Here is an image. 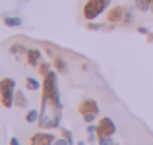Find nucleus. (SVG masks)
<instances>
[{
  "label": "nucleus",
  "mask_w": 153,
  "mask_h": 145,
  "mask_svg": "<svg viewBox=\"0 0 153 145\" xmlns=\"http://www.w3.org/2000/svg\"><path fill=\"white\" fill-rule=\"evenodd\" d=\"M41 107L52 104L54 110H60L62 104H60V97H58V78H56L54 72H49L45 75V81H43V99H41Z\"/></svg>",
  "instance_id": "obj_1"
},
{
  "label": "nucleus",
  "mask_w": 153,
  "mask_h": 145,
  "mask_svg": "<svg viewBox=\"0 0 153 145\" xmlns=\"http://www.w3.org/2000/svg\"><path fill=\"white\" fill-rule=\"evenodd\" d=\"M108 2H111V0H87L85 6H83V18L89 19V21L95 19V18H99V16L107 10Z\"/></svg>",
  "instance_id": "obj_2"
},
{
  "label": "nucleus",
  "mask_w": 153,
  "mask_h": 145,
  "mask_svg": "<svg viewBox=\"0 0 153 145\" xmlns=\"http://www.w3.org/2000/svg\"><path fill=\"white\" fill-rule=\"evenodd\" d=\"M0 97H2L4 108H10L14 104V97H16V81L14 79L4 78L0 81Z\"/></svg>",
  "instance_id": "obj_3"
},
{
  "label": "nucleus",
  "mask_w": 153,
  "mask_h": 145,
  "mask_svg": "<svg viewBox=\"0 0 153 145\" xmlns=\"http://www.w3.org/2000/svg\"><path fill=\"white\" fill-rule=\"evenodd\" d=\"M114 132H116L114 122H112L111 118H101L99 124H97V132H95V135H97L99 139H103V138H111Z\"/></svg>",
  "instance_id": "obj_4"
},
{
  "label": "nucleus",
  "mask_w": 153,
  "mask_h": 145,
  "mask_svg": "<svg viewBox=\"0 0 153 145\" xmlns=\"http://www.w3.org/2000/svg\"><path fill=\"white\" fill-rule=\"evenodd\" d=\"M124 16L128 18V21H130V12L126 10L124 6H114V8H111L108 10V16H107V19L111 23H118V21H124Z\"/></svg>",
  "instance_id": "obj_5"
},
{
  "label": "nucleus",
  "mask_w": 153,
  "mask_h": 145,
  "mask_svg": "<svg viewBox=\"0 0 153 145\" xmlns=\"http://www.w3.org/2000/svg\"><path fill=\"white\" fill-rule=\"evenodd\" d=\"M54 135L52 134H45V132H39V134L31 135L29 145H54Z\"/></svg>",
  "instance_id": "obj_6"
},
{
  "label": "nucleus",
  "mask_w": 153,
  "mask_h": 145,
  "mask_svg": "<svg viewBox=\"0 0 153 145\" xmlns=\"http://www.w3.org/2000/svg\"><path fill=\"white\" fill-rule=\"evenodd\" d=\"M79 114H97L99 112V107H97V103H95L93 99H85V101H82V104H79Z\"/></svg>",
  "instance_id": "obj_7"
},
{
  "label": "nucleus",
  "mask_w": 153,
  "mask_h": 145,
  "mask_svg": "<svg viewBox=\"0 0 153 145\" xmlns=\"http://www.w3.org/2000/svg\"><path fill=\"white\" fill-rule=\"evenodd\" d=\"M25 54H27V64H29V66H39V60H41V50L31 48V50L25 52Z\"/></svg>",
  "instance_id": "obj_8"
},
{
  "label": "nucleus",
  "mask_w": 153,
  "mask_h": 145,
  "mask_svg": "<svg viewBox=\"0 0 153 145\" xmlns=\"http://www.w3.org/2000/svg\"><path fill=\"white\" fill-rule=\"evenodd\" d=\"M4 25H8V27H19L22 25V19L19 18H12V16H4Z\"/></svg>",
  "instance_id": "obj_9"
},
{
  "label": "nucleus",
  "mask_w": 153,
  "mask_h": 145,
  "mask_svg": "<svg viewBox=\"0 0 153 145\" xmlns=\"http://www.w3.org/2000/svg\"><path fill=\"white\" fill-rule=\"evenodd\" d=\"M151 6H153V0H136V8H138L140 12L151 10Z\"/></svg>",
  "instance_id": "obj_10"
},
{
  "label": "nucleus",
  "mask_w": 153,
  "mask_h": 145,
  "mask_svg": "<svg viewBox=\"0 0 153 145\" xmlns=\"http://www.w3.org/2000/svg\"><path fill=\"white\" fill-rule=\"evenodd\" d=\"M39 118H41V112H39V110H29V112L25 114V120H27L29 124L39 122Z\"/></svg>",
  "instance_id": "obj_11"
},
{
  "label": "nucleus",
  "mask_w": 153,
  "mask_h": 145,
  "mask_svg": "<svg viewBox=\"0 0 153 145\" xmlns=\"http://www.w3.org/2000/svg\"><path fill=\"white\" fill-rule=\"evenodd\" d=\"M16 104L18 107H27V101H25V95L22 93V91H16V97H14Z\"/></svg>",
  "instance_id": "obj_12"
},
{
  "label": "nucleus",
  "mask_w": 153,
  "mask_h": 145,
  "mask_svg": "<svg viewBox=\"0 0 153 145\" xmlns=\"http://www.w3.org/2000/svg\"><path fill=\"white\" fill-rule=\"evenodd\" d=\"M25 85H27V89H31V91H37L39 87H41V85H39V81H37V79H33V78H27L25 79Z\"/></svg>",
  "instance_id": "obj_13"
},
{
  "label": "nucleus",
  "mask_w": 153,
  "mask_h": 145,
  "mask_svg": "<svg viewBox=\"0 0 153 145\" xmlns=\"http://www.w3.org/2000/svg\"><path fill=\"white\" fill-rule=\"evenodd\" d=\"M54 62H56V68H58V72H64V70H66V62H64L62 58H56Z\"/></svg>",
  "instance_id": "obj_14"
},
{
  "label": "nucleus",
  "mask_w": 153,
  "mask_h": 145,
  "mask_svg": "<svg viewBox=\"0 0 153 145\" xmlns=\"http://www.w3.org/2000/svg\"><path fill=\"white\" fill-rule=\"evenodd\" d=\"M39 70H41L43 75H47V74L51 72V70H49V64H39Z\"/></svg>",
  "instance_id": "obj_15"
},
{
  "label": "nucleus",
  "mask_w": 153,
  "mask_h": 145,
  "mask_svg": "<svg viewBox=\"0 0 153 145\" xmlns=\"http://www.w3.org/2000/svg\"><path fill=\"white\" fill-rule=\"evenodd\" d=\"M10 50H12V52H16V54H18V52H27L25 48H23V47H19V45H14V47L10 48Z\"/></svg>",
  "instance_id": "obj_16"
},
{
  "label": "nucleus",
  "mask_w": 153,
  "mask_h": 145,
  "mask_svg": "<svg viewBox=\"0 0 153 145\" xmlns=\"http://www.w3.org/2000/svg\"><path fill=\"white\" fill-rule=\"evenodd\" d=\"M95 116H97V114H83V120H85L87 124H91L95 120Z\"/></svg>",
  "instance_id": "obj_17"
},
{
  "label": "nucleus",
  "mask_w": 153,
  "mask_h": 145,
  "mask_svg": "<svg viewBox=\"0 0 153 145\" xmlns=\"http://www.w3.org/2000/svg\"><path fill=\"white\" fill-rule=\"evenodd\" d=\"M87 27H89L91 31H97V29H103L105 25H99V23H89V25H87Z\"/></svg>",
  "instance_id": "obj_18"
},
{
  "label": "nucleus",
  "mask_w": 153,
  "mask_h": 145,
  "mask_svg": "<svg viewBox=\"0 0 153 145\" xmlns=\"http://www.w3.org/2000/svg\"><path fill=\"white\" fill-rule=\"evenodd\" d=\"M62 134H64V138H66L68 141H70V145L74 143V139H72V134H70V132H68V130H62Z\"/></svg>",
  "instance_id": "obj_19"
},
{
  "label": "nucleus",
  "mask_w": 153,
  "mask_h": 145,
  "mask_svg": "<svg viewBox=\"0 0 153 145\" xmlns=\"http://www.w3.org/2000/svg\"><path fill=\"white\" fill-rule=\"evenodd\" d=\"M54 145H70V141H68V139L64 138V139H56V141H54Z\"/></svg>",
  "instance_id": "obj_20"
},
{
  "label": "nucleus",
  "mask_w": 153,
  "mask_h": 145,
  "mask_svg": "<svg viewBox=\"0 0 153 145\" xmlns=\"http://www.w3.org/2000/svg\"><path fill=\"white\" fill-rule=\"evenodd\" d=\"M99 145H112V141H111V138H103Z\"/></svg>",
  "instance_id": "obj_21"
},
{
  "label": "nucleus",
  "mask_w": 153,
  "mask_h": 145,
  "mask_svg": "<svg viewBox=\"0 0 153 145\" xmlns=\"http://www.w3.org/2000/svg\"><path fill=\"white\" fill-rule=\"evenodd\" d=\"M10 145H19V141H18V138H12V139H10Z\"/></svg>",
  "instance_id": "obj_22"
},
{
  "label": "nucleus",
  "mask_w": 153,
  "mask_h": 145,
  "mask_svg": "<svg viewBox=\"0 0 153 145\" xmlns=\"http://www.w3.org/2000/svg\"><path fill=\"white\" fill-rule=\"evenodd\" d=\"M151 12H153V6H151Z\"/></svg>",
  "instance_id": "obj_23"
}]
</instances>
